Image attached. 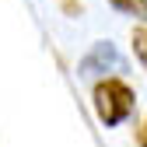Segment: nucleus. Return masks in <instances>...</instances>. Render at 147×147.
Segmentation results:
<instances>
[{"instance_id": "5", "label": "nucleus", "mask_w": 147, "mask_h": 147, "mask_svg": "<svg viewBox=\"0 0 147 147\" xmlns=\"http://www.w3.org/2000/svg\"><path fill=\"white\" fill-rule=\"evenodd\" d=\"M144 147H147V126H144Z\"/></svg>"}, {"instance_id": "3", "label": "nucleus", "mask_w": 147, "mask_h": 147, "mask_svg": "<svg viewBox=\"0 0 147 147\" xmlns=\"http://www.w3.org/2000/svg\"><path fill=\"white\" fill-rule=\"evenodd\" d=\"M119 14H130V18H137V21H144L147 25V0H109Z\"/></svg>"}, {"instance_id": "2", "label": "nucleus", "mask_w": 147, "mask_h": 147, "mask_svg": "<svg viewBox=\"0 0 147 147\" xmlns=\"http://www.w3.org/2000/svg\"><path fill=\"white\" fill-rule=\"evenodd\" d=\"M126 63L119 56V49L112 42H95L88 49V56L81 60V74L84 77H95V74H119Z\"/></svg>"}, {"instance_id": "4", "label": "nucleus", "mask_w": 147, "mask_h": 147, "mask_svg": "<svg viewBox=\"0 0 147 147\" xmlns=\"http://www.w3.org/2000/svg\"><path fill=\"white\" fill-rule=\"evenodd\" d=\"M133 53H137V60H140L144 70H147V25L133 32Z\"/></svg>"}, {"instance_id": "1", "label": "nucleus", "mask_w": 147, "mask_h": 147, "mask_svg": "<svg viewBox=\"0 0 147 147\" xmlns=\"http://www.w3.org/2000/svg\"><path fill=\"white\" fill-rule=\"evenodd\" d=\"M133 105H137V98H133L130 84H123L116 77H105L95 84V112L105 126H119L123 119H130Z\"/></svg>"}]
</instances>
